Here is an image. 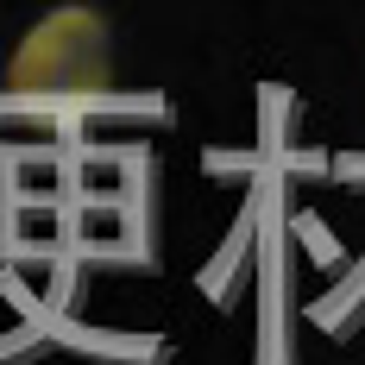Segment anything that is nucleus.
<instances>
[{
    "label": "nucleus",
    "mask_w": 365,
    "mask_h": 365,
    "mask_svg": "<svg viewBox=\"0 0 365 365\" xmlns=\"http://www.w3.org/2000/svg\"><path fill=\"white\" fill-rule=\"evenodd\" d=\"M0 88L38 113H76L88 101H101L113 88V32L95 6H51L44 19L26 26V38L13 44Z\"/></svg>",
    "instance_id": "obj_1"
}]
</instances>
